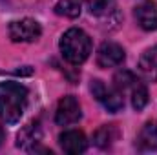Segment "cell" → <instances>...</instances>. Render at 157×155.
I'll return each mask as SVG.
<instances>
[{
	"instance_id": "1",
	"label": "cell",
	"mask_w": 157,
	"mask_h": 155,
	"mask_svg": "<svg viewBox=\"0 0 157 155\" xmlns=\"http://www.w3.org/2000/svg\"><path fill=\"white\" fill-rule=\"evenodd\" d=\"M29 91L24 84L6 80L0 82V119L6 124H17L28 108Z\"/></svg>"
},
{
	"instance_id": "2",
	"label": "cell",
	"mask_w": 157,
	"mask_h": 155,
	"mask_svg": "<svg viewBox=\"0 0 157 155\" xmlns=\"http://www.w3.org/2000/svg\"><path fill=\"white\" fill-rule=\"evenodd\" d=\"M59 47H60V53L66 62L78 66V64L86 62L91 53V39L86 31H82L78 28H71L60 37Z\"/></svg>"
},
{
	"instance_id": "3",
	"label": "cell",
	"mask_w": 157,
	"mask_h": 155,
	"mask_svg": "<svg viewBox=\"0 0 157 155\" xmlns=\"http://www.w3.org/2000/svg\"><path fill=\"white\" fill-rule=\"evenodd\" d=\"M90 89H91L93 97H95L108 112L115 113V112H121V110L124 108V93H122L121 89H117L115 86L108 88L102 80L95 78V80H91Z\"/></svg>"
},
{
	"instance_id": "4",
	"label": "cell",
	"mask_w": 157,
	"mask_h": 155,
	"mask_svg": "<svg viewBox=\"0 0 157 155\" xmlns=\"http://www.w3.org/2000/svg\"><path fill=\"white\" fill-rule=\"evenodd\" d=\"M9 39L13 42H35L42 35V28L33 18H20L9 24Z\"/></svg>"
},
{
	"instance_id": "5",
	"label": "cell",
	"mask_w": 157,
	"mask_h": 155,
	"mask_svg": "<svg viewBox=\"0 0 157 155\" xmlns=\"http://www.w3.org/2000/svg\"><path fill=\"white\" fill-rule=\"evenodd\" d=\"M82 110H80V102L77 97L73 95H66L59 100L57 104V112H55V122L59 126H70L80 120Z\"/></svg>"
},
{
	"instance_id": "6",
	"label": "cell",
	"mask_w": 157,
	"mask_h": 155,
	"mask_svg": "<svg viewBox=\"0 0 157 155\" xmlns=\"http://www.w3.org/2000/svg\"><path fill=\"white\" fill-rule=\"evenodd\" d=\"M124 49L117 42H102L97 51V64L101 68H115L124 62Z\"/></svg>"
},
{
	"instance_id": "7",
	"label": "cell",
	"mask_w": 157,
	"mask_h": 155,
	"mask_svg": "<svg viewBox=\"0 0 157 155\" xmlns=\"http://www.w3.org/2000/svg\"><path fill=\"white\" fill-rule=\"evenodd\" d=\"M42 141V128H40L39 120H31L28 126H24L18 135H17V148L20 150H28V152H33L39 142Z\"/></svg>"
},
{
	"instance_id": "8",
	"label": "cell",
	"mask_w": 157,
	"mask_h": 155,
	"mask_svg": "<svg viewBox=\"0 0 157 155\" xmlns=\"http://www.w3.org/2000/svg\"><path fill=\"white\" fill-rule=\"evenodd\" d=\"M59 144L60 148L70 155H78L84 153L86 148H88V139L82 131L78 130H68L64 133L59 135Z\"/></svg>"
},
{
	"instance_id": "9",
	"label": "cell",
	"mask_w": 157,
	"mask_h": 155,
	"mask_svg": "<svg viewBox=\"0 0 157 155\" xmlns=\"http://www.w3.org/2000/svg\"><path fill=\"white\" fill-rule=\"evenodd\" d=\"M135 20L144 31H155L157 29V4L155 2H143L135 7Z\"/></svg>"
},
{
	"instance_id": "10",
	"label": "cell",
	"mask_w": 157,
	"mask_h": 155,
	"mask_svg": "<svg viewBox=\"0 0 157 155\" xmlns=\"http://www.w3.org/2000/svg\"><path fill=\"white\" fill-rule=\"evenodd\" d=\"M135 146L141 152H157V122L150 120L143 126V130L137 135Z\"/></svg>"
},
{
	"instance_id": "11",
	"label": "cell",
	"mask_w": 157,
	"mask_h": 155,
	"mask_svg": "<svg viewBox=\"0 0 157 155\" xmlns=\"http://www.w3.org/2000/svg\"><path fill=\"white\" fill-rule=\"evenodd\" d=\"M139 71L141 75L150 80V82H157V46L154 47H148L141 59H139Z\"/></svg>"
},
{
	"instance_id": "12",
	"label": "cell",
	"mask_w": 157,
	"mask_h": 155,
	"mask_svg": "<svg viewBox=\"0 0 157 155\" xmlns=\"http://www.w3.org/2000/svg\"><path fill=\"white\" fill-rule=\"evenodd\" d=\"M117 139H119V130L115 124H104L93 135V142L99 148H110Z\"/></svg>"
},
{
	"instance_id": "13",
	"label": "cell",
	"mask_w": 157,
	"mask_h": 155,
	"mask_svg": "<svg viewBox=\"0 0 157 155\" xmlns=\"http://www.w3.org/2000/svg\"><path fill=\"white\" fill-rule=\"evenodd\" d=\"M82 11V2L80 0H59L55 4V13L66 18H77Z\"/></svg>"
},
{
	"instance_id": "14",
	"label": "cell",
	"mask_w": 157,
	"mask_h": 155,
	"mask_svg": "<svg viewBox=\"0 0 157 155\" xmlns=\"http://www.w3.org/2000/svg\"><path fill=\"white\" fill-rule=\"evenodd\" d=\"M130 99H132V106H133L135 112H141V110L148 104V89H146V86H144L141 80H137V82L132 86V89H130Z\"/></svg>"
},
{
	"instance_id": "15",
	"label": "cell",
	"mask_w": 157,
	"mask_h": 155,
	"mask_svg": "<svg viewBox=\"0 0 157 155\" xmlns=\"http://www.w3.org/2000/svg\"><path fill=\"white\" fill-rule=\"evenodd\" d=\"M84 4L93 17H104L115 9V0H84Z\"/></svg>"
},
{
	"instance_id": "16",
	"label": "cell",
	"mask_w": 157,
	"mask_h": 155,
	"mask_svg": "<svg viewBox=\"0 0 157 155\" xmlns=\"http://www.w3.org/2000/svg\"><path fill=\"white\" fill-rule=\"evenodd\" d=\"M4 139H6V135H4V130H2V126H0V146H2V142H4Z\"/></svg>"
}]
</instances>
